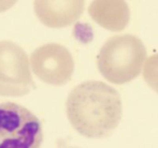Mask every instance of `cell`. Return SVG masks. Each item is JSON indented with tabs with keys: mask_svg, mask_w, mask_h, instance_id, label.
<instances>
[{
	"mask_svg": "<svg viewBox=\"0 0 158 148\" xmlns=\"http://www.w3.org/2000/svg\"><path fill=\"white\" fill-rule=\"evenodd\" d=\"M67 116L80 134L89 138L109 136L122 119V100L116 89L99 81H86L70 91Z\"/></svg>",
	"mask_w": 158,
	"mask_h": 148,
	"instance_id": "cell-1",
	"label": "cell"
},
{
	"mask_svg": "<svg viewBox=\"0 0 158 148\" xmlns=\"http://www.w3.org/2000/svg\"><path fill=\"white\" fill-rule=\"evenodd\" d=\"M146 58V48L133 34L112 37L103 44L97 56L98 70L106 81L122 85L140 74Z\"/></svg>",
	"mask_w": 158,
	"mask_h": 148,
	"instance_id": "cell-2",
	"label": "cell"
},
{
	"mask_svg": "<svg viewBox=\"0 0 158 148\" xmlns=\"http://www.w3.org/2000/svg\"><path fill=\"white\" fill-rule=\"evenodd\" d=\"M42 123L29 110L14 102L0 104V148H40Z\"/></svg>",
	"mask_w": 158,
	"mask_h": 148,
	"instance_id": "cell-3",
	"label": "cell"
},
{
	"mask_svg": "<svg viewBox=\"0 0 158 148\" xmlns=\"http://www.w3.org/2000/svg\"><path fill=\"white\" fill-rule=\"evenodd\" d=\"M35 89L26 52L11 41H0V96L22 97Z\"/></svg>",
	"mask_w": 158,
	"mask_h": 148,
	"instance_id": "cell-4",
	"label": "cell"
},
{
	"mask_svg": "<svg viewBox=\"0 0 158 148\" xmlns=\"http://www.w3.org/2000/svg\"><path fill=\"white\" fill-rule=\"evenodd\" d=\"M30 65L38 78L54 86L67 84L74 71L71 53L57 43L44 44L35 48L30 56Z\"/></svg>",
	"mask_w": 158,
	"mask_h": 148,
	"instance_id": "cell-5",
	"label": "cell"
},
{
	"mask_svg": "<svg viewBox=\"0 0 158 148\" xmlns=\"http://www.w3.org/2000/svg\"><path fill=\"white\" fill-rule=\"evenodd\" d=\"M38 18L50 28H63L73 24L81 17L84 10V1H52L38 0L33 2Z\"/></svg>",
	"mask_w": 158,
	"mask_h": 148,
	"instance_id": "cell-6",
	"label": "cell"
},
{
	"mask_svg": "<svg viewBox=\"0 0 158 148\" xmlns=\"http://www.w3.org/2000/svg\"><path fill=\"white\" fill-rule=\"evenodd\" d=\"M90 17L101 27L111 31H121L130 18L128 4L122 0H97L88 8Z\"/></svg>",
	"mask_w": 158,
	"mask_h": 148,
	"instance_id": "cell-7",
	"label": "cell"
},
{
	"mask_svg": "<svg viewBox=\"0 0 158 148\" xmlns=\"http://www.w3.org/2000/svg\"><path fill=\"white\" fill-rule=\"evenodd\" d=\"M143 77L146 84L158 94V54H154L146 60Z\"/></svg>",
	"mask_w": 158,
	"mask_h": 148,
	"instance_id": "cell-8",
	"label": "cell"
},
{
	"mask_svg": "<svg viewBox=\"0 0 158 148\" xmlns=\"http://www.w3.org/2000/svg\"><path fill=\"white\" fill-rule=\"evenodd\" d=\"M58 148H77V147H71V146H68V145H66L64 142H59V147Z\"/></svg>",
	"mask_w": 158,
	"mask_h": 148,
	"instance_id": "cell-9",
	"label": "cell"
}]
</instances>
